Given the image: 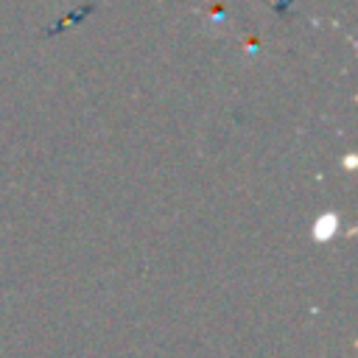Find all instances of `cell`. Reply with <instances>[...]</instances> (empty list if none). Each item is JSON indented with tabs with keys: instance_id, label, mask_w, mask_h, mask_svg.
<instances>
[{
	"instance_id": "cell-1",
	"label": "cell",
	"mask_w": 358,
	"mask_h": 358,
	"mask_svg": "<svg viewBox=\"0 0 358 358\" xmlns=\"http://www.w3.org/2000/svg\"><path fill=\"white\" fill-rule=\"evenodd\" d=\"M336 229H338V218H336V213H324V215L313 224V235H316L319 241H327Z\"/></svg>"
},
{
	"instance_id": "cell-2",
	"label": "cell",
	"mask_w": 358,
	"mask_h": 358,
	"mask_svg": "<svg viewBox=\"0 0 358 358\" xmlns=\"http://www.w3.org/2000/svg\"><path fill=\"white\" fill-rule=\"evenodd\" d=\"M344 165H347V168H355V157H352V154H350V157H347V159H344Z\"/></svg>"
}]
</instances>
